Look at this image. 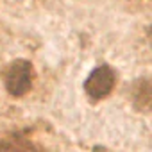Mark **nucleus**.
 I'll return each mask as SVG.
<instances>
[{"label":"nucleus","instance_id":"1","mask_svg":"<svg viewBox=\"0 0 152 152\" xmlns=\"http://www.w3.org/2000/svg\"><path fill=\"white\" fill-rule=\"evenodd\" d=\"M4 84L9 95L23 97L32 86V64L25 59L13 61L4 73Z\"/></svg>","mask_w":152,"mask_h":152},{"label":"nucleus","instance_id":"2","mask_svg":"<svg viewBox=\"0 0 152 152\" xmlns=\"http://www.w3.org/2000/svg\"><path fill=\"white\" fill-rule=\"evenodd\" d=\"M115 83H116L115 72L107 64H102V66H97L88 75V79L84 83V90L91 99L100 100V99H106L113 91Z\"/></svg>","mask_w":152,"mask_h":152}]
</instances>
